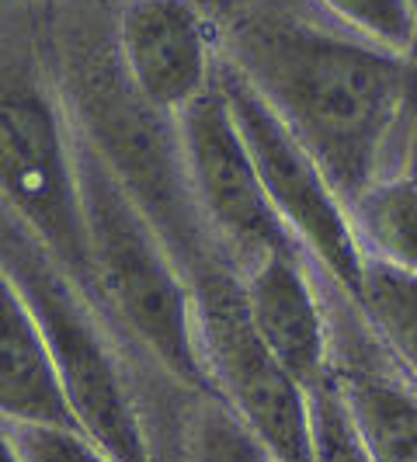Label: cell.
<instances>
[{"label": "cell", "instance_id": "1", "mask_svg": "<svg viewBox=\"0 0 417 462\" xmlns=\"http://www.w3.org/2000/svg\"><path fill=\"white\" fill-rule=\"evenodd\" d=\"M230 63L324 167L348 206L394 174L414 94L407 56L351 35L330 18L247 4L219 24Z\"/></svg>", "mask_w": 417, "mask_h": 462}, {"label": "cell", "instance_id": "2", "mask_svg": "<svg viewBox=\"0 0 417 462\" xmlns=\"http://www.w3.org/2000/svg\"><path fill=\"white\" fill-rule=\"evenodd\" d=\"M73 139L94 300L129 347L157 365L161 375L178 390L208 400L212 390L199 347L191 278L77 125Z\"/></svg>", "mask_w": 417, "mask_h": 462}, {"label": "cell", "instance_id": "3", "mask_svg": "<svg viewBox=\"0 0 417 462\" xmlns=\"http://www.w3.org/2000/svg\"><path fill=\"white\" fill-rule=\"evenodd\" d=\"M0 268L22 289L42 327L73 424L118 462H157L133 375L105 310L4 202Z\"/></svg>", "mask_w": 417, "mask_h": 462}, {"label": "cell", "instance_id": "4", "mask_svg": "<svg viewBox=\"0 0 417 462\" xmlns=\"http://www.w3.org/2000/svg\"><path fill=\"white\" fill-rule=\"evenodd\" d=\"M67 116L178 254L188 278L223 261L191 202L178 118L146 105L118 67L116 39L67 42ZM236 272V268H233Z\"/></svg>", "mask_w": 417, "mask_h": 462}, {"label": "cell", "instance_id": "5", "mask_svg": "<svg viewBox=\"0 0 417 462\" xmlns=\"http://www.w3.org/2000/svg\"><path fill=\"white\" fill-rule=\"evenodd\" d=\"M199 347L212 396L275 459L313 462L310 390L300 386L257 337L244 306L240 272L216 261L191 275Z\"/></svg>", "mask_w": 417, "mask_h": 462}, {"label": "cell", "instance_id": "6", "mask_svg": "<svg viewBox=\"0 0 417 462\" xmlns=\"http://www.w3.org/2000/svg\"><path fill=\"white\" fill-rule=\"evenodd\" d=\"M0 202L94 296L73 122L46 84L22 73H0Z\"/></svg>", "mask_w": 417, "mask_h": 462}, {"label": "cell", "instance_id": "7", "mask_svg": "<svg viewBox=\"0 0 417 462\" xmlns=\"http://www.w3.org/2000/svg\"><path fill=\"white\" fill-rule=\"evenodd\" d=\"M219 80L278 223L310 257L313 272L327 289L338 292L341 300H351L362 282L366 251L355 236L348 202L330 185L313 153L289 133V125L227 60L219 67Z\"/></svg>", "mask_w": 417, "mask_h": 462}, {"label": "cell", "instance_id": "8", "mask_svg": "<svg viewBox=\"0 0 417 462\" xmlns=\"http://www.w3.org/2000/svg\"><path fill=\"white\" fill-rule=\"evenodd\" d=\"M178 133L191 202L212 247L230 268L247 272L268 254L296 247L278 223L275 208L268 206L219 77L178 116Z\"/></svg>", "mask_w": 417, "mask_h": 462}, {"label": "cell", "instance_id": "9", "mask_svg": "<svg viewBox=\"0 0 417 462\" xmlns=\"http://www.w3.org/2000/svg\"><path fill=\"white\" fill-rule=\"evenodd\" d=\"M112 39L129 88L163 116H181L223 67L206 0H122Z\"/></svg>", "mask_w": 417, "mask_h": 462}, {"label": "cell", "instance_id": "10", "mask_svg": "<svg viewBox=\"0 0 417 462\" xmlns=\"http://www.w3.org/2000/svg\"><path fill=\"white\" fill-rule=\"evenodd\" d=\"M240 289L257 337L300 386L313 390L334 362V317L310 257L300 247L275 251L240 272Z\"/></svg>", "mask_w": 417, "mask_h": 462}, {"label": "cell", "instance_id": "11", "mask_svg": "<svg viewBox=\"0 0 417 462\" xmlns=\"http://www.w3.org/2000/svg\"><path fill=\"white\" fill-rule=\"evenodd\" d=\"M348 317V337L334 324L330 362L348 417L372 462H417V383L379 347L351 302Z\"/></svg>", "mask_w": 417, "mask_h": 462}, {"label": "cell", "instance_id": "12", "mask_svg": "<svg viewBox=\"0 0 417 462\" xmlns=\"http://www.w3.org/2000/svg\"><path fill=\"white\" fill-rule=\"evenodd\" d=\"M0 420L73 424L42 327L22 289L0 268Z\"/></svg>", "mask_w": 417, "mask_h": 462}, {"label": "cell", "instance_id": "13", "mask_svg": "<svg viewBox=\"0 0 417 462\" xmlns=\"http://www.w3.org/2000/svg\"><path fill=\"white\" fill-rule=\"evenodd\" d=\"M348 302L379 347L417 383V272L366 257L362 282Z\"/></svg>", "mask_w": 417, "mask_h": 462}, {"label": "cell", "instance_id": "14", "mask_svg": "<svg viewBox=\"0 0 417 462\" xmlns=\"http://www.w3.org/2000/svg\"><path fill=\"white\" fill-rule=\"evenodd\" d=\"M348 208L366 257L417 272V181L400 171L383 174Z\"/></svg>", "mask_w": 417, "mask_h": 462}, {"label": "cell", "instance_id": "15", "mask_svg": "<svg viewBox=\"0 0 417 462\" xmlns=\"http://www.w3.org/2000/svg\"><path fill=\"white\" fill-rule=\"evenodd\" d=\"M324 18L375 46L411 56L417 39L414 0H310Z\"/></svg>", "mask_w": 417, "mask_h": 462}, {"label": "cell", "instance_id": "16", "mask_svg": "<svg viewBox=\"0 0 417 462\" xmlns=\"http://www.w3.org/2000/svg\"><path fill=\"white\" fill-rule=\"evenodd\" d=\"M310 411H313V462H372L330 372L310 390Z\"/></svg>", "mask_w": 417, "mask_h": 462}, {"label": "cell", "instance_id": "17", "mask_svg": "<svg viewBox=\"0 0 417 462\" xmlns=\"http://www.w3.org/2000/svg\"><path fill=\"white\" fill-rule=\"evenodd\" d=\"M24 462H118L77 424H14Z\"/></svg>", "mask_w": 417, "mask_h": 462}, {"label": "cell", "instance_id": "18", "mask_svg": "<svg viewBox=\"0 0 417 462\" xmlns=\"http://www.w3.org/2000/svg\"><path fill=\"white\" fill-rule=\"evenodd\" d=\"M400 174H407L411 181H417V84L403 116V129H400V143H396V167Z\"/></svg>", "mask_w": 417, "mask_h": 462}, {"label": "cell", "instance_id": "19", "mask_svg": "<svg viewBox=\"0 0 417 462\" xmlns=\"http://www.w3.org/2000/svg\"><path fill=\"white\" fill-rule=\"evenodd\" d=\"M0 462H24L14 424H7V420H0Z\"/></svg>", "mask_w": 417, "mask_h": 462}, {"label": "cell", "instance_id": "20", "mask_svg": "<svg viewBox=\"0 0 417 462\" xmlns=\"http://www.w3.org/2000/svg\"><path fill=\"white\" fill-rule=\"evenodd\" d=\"M414 11H417V0H414ZM407 63H411V69H414V77H417V39H414V49H411V56H407Z\"/></svg>", "mask_w": 417, "mask_h": 462}, {"label": "cell", "instance_id": "21", "mask_svg": "<svg viewBox=\"0 0 417 462\" xmlns=\"http://www.w3.org/2000/svg\"><path fill=\"white\" fill-rule=\"evenodd\" d=\"M272 462H282V459H272Z\"/></svg>", "mask_w": 417, "mask_h": 462}]
</instances>
